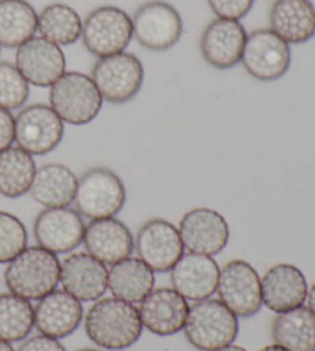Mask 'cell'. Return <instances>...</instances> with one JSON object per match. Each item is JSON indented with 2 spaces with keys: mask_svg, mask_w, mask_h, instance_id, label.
I'll list each match as a JSON object with an SVG mask.
<instances>
[{
  "mask_svg": "<svg viewBox=\"0 0 315 351\" xmlns=\"http://www.w3.org/2000/svg\"><path fill=\"white\" fill-rule=\"evenodd\" d=\"M77 178L66 165L47 164L37 168L29 194L45 208L69 206L74 202Z\"/></svg>",
  "mask_w": 315,
  "mask_h": 351,
  "instance_id": "cell-24",
  "label": "cell"
},
{
  "mask_svg": "<svg viewBox=\"0 0 315 351\" xmlns=\"http://www.w3.org/2000/svg\"><path fill=\"white\" fill-rule=\"evenodd\" d=\"M0 351H16V350L11 347V343H10V342L0 341Z\"/></svg>",
  "mask_w": 315,
  "mask_h": 351,
  "instance_id": "cell-39",
  "label": "cell"
},
{
  "mask_svg": "<svg viewBox=\"0 0 315 351\" xmlns=\"http://www.w3.org/2000/svg\"><path fill=\"white\" fill-rule=\"evenodd\" d=\"M91 79L103 100L121 105L129 102L142 90L144 71L137 56L123 51L99 59L92 68Z\"/></svg>",
  "mask_w": 315,
  "mask_h": 351,
  "instance_id": "cell-7",
  "label": "cell"
},
{
  "mask_svg": "<svg viewBox=\"0 0 315 351\" xmlns=\"http://www.w3.org/2000/svg\"><path fill=\"white\" fill-rule=\"evenodd\" d=\"M37 17L27 0H0V47L18 48L34 37Z\"/></svg>",
  "mask_w": 315,
  "mask_h": 351,
  "instance_id": "cell-27",
  "label": "cell"
},
{
  "mask_svg": "<svg viewBox=\"0 0 315 351\" xmlns=\"http://www.w3.org/2000/svg\"><path fill=\"white\" fill-rule=\"evenodd\" d=\"M184 331L194 348L211 351L237 339L238 317L222 300H197L189 306Z\"/></svg>",
  "mask_w": 315,
  "mask_h": 351,
  "instance_id": "cell-3",
  "label": "cell"
},
{
  "mask_svg": "<svg viewBox=\"0 0 315 351\" xmlns=\"http://www.w3.org/2000/svg\"><path fill=\"white\" fill-rule=\"evenodd\" d=\"M307 296L305 274L291 263H277L262 278V302L270 311L285 313L303 305Z\"/></svg>",
  "mask_w": 315,
  "mask_h": 351,
  "instance_id": "cell-22",
  "label": "cell"
},
{
  "mask_svg": "<svg viewBox=\"0 0 315 351\" xmlns=\"http://www.w3.org/2000/svg\"><path fill=\"white\" fill-rule=\"evenodd\" d=\"M307 308H310L314 315H315V282L311 287V290H307Z\"/></svg>",
  "mask_w": 315,
  "mask_h": 351,
  "instance_id": "cell-36",
  "label": "cell"
},
{
  "mask_svg": "<svg viewBox=\"0 0 315 351\" xmlns=\"http://www.w3.org/2000/svg\"><path fill=\"white\" fill-rule=\"evenodd\" d=\"M217 293L237 317H252L262 308V279L251 263L234 259L220 268Z\"/></svg>",
  "mask_w": 315,
  "mask_h": 351,
  "instance_id": "cell-9",
  "label": "cell"
},
{
  "mask_svg": "<svg viewBox=\"0 0 315 351\" xmlns=\"http://www.w3.org/2000/svg\"><path fill=\"white\" fill-rule=\"evenodd\" d=\"M28 245V233L18 217L0 211V263H8Z\"/></svg>",
  "mask_w": 315,
  "mask_h": 351,
  "instance_id": "cell-32",
  "label": "cell"
},
{
  "mask_svg": "<svg viewBox=\"0 0 315 351\" xmlns=\"http://www.w3.org/2000/svg\"><path fill=\"white\" fill-rule=\"evenodd\" d=\"M269 23L289 45H301L315 37V5L311 0H274Z\"/></svg>",
  "mask_w": 315,
  "mask_h": 351,
  "instance_id": "cell-23",
  "label": "cell"
},
{
  "mask_svg": "<svg viewBox=\"0 0 315 351\" xmlns=\"http://www.w3.org/2000/svg\"><path fill=\"white\" fill-rule=\"evenodd\" d=\"M65 134L62 119L49 105L25 106L14 117V142L23 152L45 156L60 145Z\"/></svg>",
  "mask_w": 315,
  "mask_h": 351,
  "instance_id": "cell-8",
  "label": "cell"
},
{
  "mask_svg": "<svg viewBox=\"0 0 315 351\" xmlns=\"http://www.w3.org/2000/svg\"><path fill=\"white\" fill-rule=\"evenodd\" d=\"M134 248L138 259L154 273L169 271L185 254L179 228L165 219H151L142 225L134 241Z\"/></svg>",
  "mask_w": 315,
  "mask_h": 351,
  "instance_id": "cell-12",
  "label": "cell"
},
{
  "mask_svg": "<svg viewBox=\"0 0 315 351\" xmlns=\"http://www.w3.org/2000/svg\"><path fill=\"white\" fill-rule=\"evenodd\" d=\"M132 33L143 48L166 51L180 40L184 34V21L173 5L162 0H151L136 11Z\"/></svg>",
  "mask_w": 315,
  "mask_h": 351,
  "instance_id": "cell-10",
  "label": "cell"
},
{
  "mask_svg": "<svg viewBox=\"0 0 315 351\" xmlns=\"http://www.w3.org/2000/svg\"><path fill=\"white\" fill-rule=\"evenodd\" d=\"M81 19L79 12L65 3L45 6L37 17V31L47 40L59 47L73 45L81 37Z\"/></svg>",
  "mask_w": 315,
  "mask_h": 351,
  "instance_id": "cell-29",
  "label": "cell"
},
{
  "mask_svg": "<svg viewBox=\"0 0 315 351\" xmlns=\"http://www.w3.org/2000/svg\"><path fill=\"white\" fill-rule=\"evenodd\" d=\"M260 351H288V350H286V348H283V347H280V346H277V343H274V346H268V347L262 348Z\"/></svg>",
  "mask_w": 315,
  "mask_h": 351,
  "instance_id": "cell-38",
  "label": "cell"
},
{
  "mask_svg": "<svg viewBox=\"0 0 315 351\" xmlns=\"http://www.w3.org/2000/svg\"><path fill=\"white\" fill-rule=\"evenodd\" d=\"M255 0H207L211 11L218 19L240 21L252 10Z\"/></svg>",
  "mask_w": 315,
  "mask_h": 351,
  "instance_id": "cell-33",
  "label": "cell"
},
{
  "mask_svg": "<svg viewBox=\"0 0 315 351\" xmlns=\"http://www.w3.org/2000/svg\"><path fill=\"white\" fill-rule=\"evenodd\" d=\"M84 306L65 290H54L39 299L34 308V327L40 335L63 339L80 327Z\"/></svg>",
  "mask_w": 315,
  "mask_h": 351,
  "instance_id": "cell-19",
  "label": "cell"
},
{
  "mask_svg": "<svg viewBox=\"0 0 315 351\" xmlns=\"http://www.w3.org/2000/svg\"><path fill=\"white\" fill-rule=\"evenodd\" d=\"M273 339L288 351H315V315L303 305L277 313Z\"/></svg>",
  "mask_w": 315,
  "mask_h": 351,
  "instance_id": "cell-26",
  "label": "cell"
},
{
  "mask_svg": "<svg viewBox=\"0 0 315 351\" xmlns=\"http://www.w3.org/2000/svg\"><path fill=\"white\" fill-rule=\"evenodd\" d=\"M154 271L138 258H126L111 265L108 288L112 298L136 304L154 290Z\"/></svg>",
  "mask_w": 315,
  "mask_h": 351,
  "instance_id": "cell-25",
  "label": "cell"
},
{
  "mask_svg": "<svg viewBox=\"0 0 315 351\" xmlns=\"http://www.w3.org/2000/svg\"><path fill=\"white\" fill-rule=\"evenodd\" d=\"M29 97V84L16 65L0 62V108L18 110Z\"/></svg>",
  "mask_w": 315,
  "mask_h": 351,
  "instance_id": "cell-31",
  "label": "cell"
},
{
  "mask_svg": "<svg viewBox=\"0 0 315 351\" xmlns=\"http://www.w3.org/2000/svg\"><path fill=\"white\" fill-rule=\"evenodd\" d=\"M49 88V106L62 122L80 127L92 122L102 110L103 99L94 80L84 73L65 71Z\"/></svg>",
  "mask_w": 315,
  "mask_h": 351,
  "instance_id": "cell-4",
  "label": "cell"
},
{
  "mask_svg": "<svg viewBox=\"0 0 315 351\" xmlns=\"http://www.w3.org/2000/svg\"><path fill=\"white\" fill-rule=\"evenodd\" d=\"M211 351H248V350H247V348H243V347H238V346H232V343H229V346L220 347V348H216V350H211Z\"/></svg>",
  "mask_w": 315,
  "mask_h": 351,
  "instance_id": "cell-37",
  "label": "cell"
},
{
  "mask_svg": "<svg viewBox=\"0 0 315 351\" xmlns=\"http://www.w3.org/2000/svg\"><path fill=\"white\" fill-rule=\"evenodd\" d=\"M126 202V190L122 179L108 170L91 168L77 179L74 204L75 208L90 221L114 217Z\"/></svg>",
  "mask_w": 315,
  "mask_h": 351,
  "instance_id": "cell-5",
  "label": "cell"
},
{
  "mask_svg": "<svg viewBox=\"0 0 315 351\" xmlns=\"http://www.w3.org/2000/svg\"><path fill=\"white\" fill-rule=\"evenodd\" d=\"M132 37V19L117 6H100L91 11L81 27L85 48L99 59L123 53Z\"/></svg>",
  "mask_w": 315,
  "mask_h": 351,
  "instance_id": "cell-6",
  "label": "cell"
},
{
  "mask_svg": "<svg viewBox=\"0 0 315 351\" xmlns=\"http://www.w3.org/2000/svg\"><path fill=\"white\" fill-rule=\"evenodd\" d=\"M60 282V261L42 247H27L8 262L5 285L10 293L27 300H39L54 291Z\"/></svg>",
  "mask_w": 315,
  "mask_h": 351,
  "instance_id": "cell-2",
  "label": "cell"
},
{
  "mask_svg": "<svg viewBox=\"0 0 315 351\" xmlns=\"http://www.w3.org/2000/svg\"><path fill=\"white\" fill-rule=\"evenodd\" d=\"M188 311V300L174 288L168 287L155 288L138 306L143 327L162 337L180 333L185 327Z\"/></svg>",
  "mask_w": 315,
  "mask_h": 351,
  "instance_id": "cell-16",
  "label": "cell"
},
{
  "mask_svg": "<svg viewBox=\"0 0 315 351\" xmlns=\"http://www.w3.org/2000/svg\"><path fill=\"white\" fill-rule=\"evenodd\" d=\"M0 51H2V47H0Z\"/></svg>",
  "mask_w": 315,
  "mask_h": 351,
  "instance_id": "cell-41",
  "label": "cell"
},
{
  "mask_svg": "<svg viewBox=\"0 0 315 351\" xmlns=\"http://www.w3.org/2000/svg\"><path fill=\"white\" fill-rule=\"evenodd\" d=\"M81 242L86 253L105 265H114L129 258L134 250V237L129 228L116 217L91 221L85 227Z\"/></svg>",
  "mask_w": 315,
  "mask_h": 351,
  "instance_id": "cell-21",
  "label": "cell"
},
{
  "mask_svg": "<svg viewBox=\"0 0 315 351\" xmlns=\"http://www.w3.org/2000/svg\"><path fill=\"white\" fill-rule=\"evenodd\" d=\"M37 171L36 160L18 147L0 152V194L8 199L22 197L29 193Z\"/></svg>",
  "mask_w": 315,
  "mask_h": 351,
  "instance_id": "cell-28",
  "label": "cell"
},
{
  "mask_svg": "<svg viewBox=\"0 0 315 351\" xmlns=\"http://www.w3.org/2000/svg\"><path fill=\"white\" fill-rule=\"evenodd\" d=\"M77 351H100V350H96V348H81V350H77Z\"/></svg>",
  "mask_w": 315,
  "mask_h": 351,
  "instance_id": "cell-40",
  "label": "cell"
},
{
  "mask_svg": "<svg viewBox=\"0 0 315 351\" xmlns=\"http://www.w3.org/2000/svg\"><path fill=\"white\" fill-rule=\"evenodd\" d=\"M242 64L251 77L274 82L291 66V48L273 29L252 31L244 43Z\"/></svg>",
  "mask_w": 315,
  "mask_h": 351,
  "instance_id": "cell-11",
  "label": "cell"
},
{
  "mask_svg": "<svg viewBox=\"0 0 315 351\" xmlns=\"http://www.w3.org/2000/svg\"><path fill=\"white\" fill-rule=\"evenodd\" d=\"M179 233L189 253L216 256L229 242L228 222L211 208H194L185 213L180 219Z\"/></svg>",
  "mask_w": 315,
  "mask_h": 351,
  "instance_id": "cell-14",
  "label": "cell"
},
{
  "mask_svg": "<svg viewBox=\"0 0 315 351\" xmlns=\"http://www.w3.org/2000/svg\"><path fill=\"white\" fill-rule=\"evenodd\" d=\"M33 328L34 308L29 300L12 293L0 294V341H25Z\"/></svg>",
  "mask_w": 315,
  "mask_h": 351,
  "instance_id": "cell-30",
  "label": "cell"
},
{
  "mask_svg": "<svg viewBox=\"0 0 315 351\" xmlns=\"http://www.w3.org/2000/svg\"><path fill=\"white\" fill-rule=\"evenodd\" d=\"M17 351H66V350L58 339H53V337H48L43 335H37L25 339L22 342V346L17 348Z\"/></svg>",
  "mask_w": 315,
  "mask_h": 351,
  "instance_id": "cell-34",
  "label": "cell"
},
{
  "mask_svg": "<svg viewBox=\"0 0 315 351\" xmlns=\"http://www.w3.org/2000/svg\"><path fill=\"white\" fill-rule=\"evenodd\" d=\"M85 227L77 210L69 206L45 208L34 221V237L39 247L54 254H65L80 245Z\"/></svg>",
  "mask_w": 315,
  "mask_h": 351,
  "instance_id": "cell-13",
  "label": "cell"
},
{
  "mask_svg": "<svg viewBox=\"0 0 315 351\" xmlns=\"http://www.w3.org/2000/svg\"><path fill=\"white\" fill-rule=\"evenodd\" d=\"M63 290L80 302H94L108 290V268L88 253H74L60 262Z\"/></svg>",
  "mask_w": 315,
  "mask_h": 351,
  "instance_id": "cell-18",
  "label": "cell"
},
{
  "mask_svg": "<svg viewBox=\"0 0 315 351\" xmlns=\"http://www.w3.org/2000/svg\"><path fill=\"white\" fill-rule=\"evenodd\" d=\"M16 68L29 85L47 88L65 73L66 59L59 45L34 36L17 48Z\"/></svg>",
  "mask_w": 315,
  "mask_h": 351,
  "instance_id": "cell-15",
  "label": "cell"
},
{
  "mask_svg": "<svg viewBox=\"0 0 315 351\" xmlns=\"http://www.w3.org/2000/svg\"><path fill=\"white\" fill-rule=\"evenodd\" d=\"M247 37V29L240 22L217 17L201 34V56L206 64L217 70H229L242 62Z\"/></svg>",
  "mask_w": 315,
  "mask_h": 351,
  "instance_id": "cell-17",
  "label": "cell"
},
{
  "mask_svg": "<svg viewBox=\"0 0 315 351\" xmlns=\"http://www.w3.org/2000/svg\"><path fill=\"white\" fill-rule=\"evenodd\" d=\"M143 325L134 304L117 298L97 299L85 315V333L97 347L122 351L140 339Z\"/></svg>",
  "mask_w": 315,
  "mask_h": 351,
  "instance_id": "cell-1",
  "label": "cell"
},
{
  "mask_svg": "<svg viewBox=\"0 0 315 351\" xmlns=\"http://www.w3.org/2000/svg\"><path fill=\"white\" fill-rule=\"evenodd\" d=\"M220 268L212 256L186 253L171 268V284L186 300L210 299L217 291Z\"/></svg>",
  "mask_w": 315,
  "mask_h": 351,
  "instance_id": "cell-20",
  "label": "cell"
},
{
  "mask_svg": "<svg viewBox=\"0 0 315 351\" xmlns=\"http://www.w3.org/2000/svg\"><path fill=\"white\" fill-rule=\"evenodd\" d=\"M14 143V116L11 111L0 108V152Z\"/></svg>",
  "mask_w": 315,
  "mask_h": 351,
  "instance_id": "cell-35",
  "label": "cell"
}]
</instances>
